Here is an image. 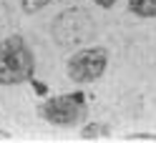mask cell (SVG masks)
Wrapping results in <instances>:
<instances>
[{
    "label": "cell",
    "instance_id": "cell-1",
    "mask_svg": "<svg viewBox=\"0 0 156 143\" xmlns=\"http://www.w3.org/2000/svg\"><path fill=\"white\" fill-rule=\"evenodd\" d=\"M96 33H98L96 20L86 8H66L51 23V35H53L55 45L66 48V50H76V48L91 45Z\"/></svg>",
    "mask_w": 156,
    "mask_h": 143
},
{
    "label": "cell",
    "instance_id": "cell-2",
    "mask_svg": "<svg viewBox=\"0 0 156 143\" xmlns=\"http://www.w3.org/2000/svg\"><path fill=\"white\" fill-rule=\"evenodd\" d=\"M35 73V55L23 35L0 38V85L28 83Z\"/></svg>",
    "mask_w": 156,
    "mask_h": 143
},
{
    "label": "cell",
    "instance_id": "cell-3",
    "mask_svg": "<svg viewBox=\"0 0 156 143\" xmlns=\"http://www.w3.org/2000/svg\"><path fill=\"white\" fill-rule=\"evenodd\" d=\"M38 116L43 121L53 123V126H76V123H83L88 118V100H86L83 90H71L63 95H53V98H45L41 106H38Z\"/></svg>",
    "mask_w": 156,
    "mask_h": 143
},
{
    "label": "cell",
    "instance_id": "cell-4",
    "mask_svg": "<svg viewBox=\"0 0 156 143\" xmlns=\"http://www.w3.org/2000/svg\"><path fill=\"white\" fill-rule=\"evenodd\" d=\"M108 68V50L101 45H83L76 48L73 55L66 60V73L68 78L78 85H88L98 80Z\"/></svg>",
    "mask_w": 156,
    "mask_h": 143
},
{
    "label": "cell",
    "instance_id": "cell-5",
    "mask_svg": "<svg viewBox=\"0 0 156 143\" xmlns=\"http://www.w3.org/2000/svg\"><path fill=\"white\" fill-rule=\"evenodd\" d=\"M126 8L136 18H144V20L156 18V0H126Z\"/></svg>",
    "mask_w": 156,
    "mask_h": 143
},
{
    "label": "cell",
    "instance_id": "cell-6",
    "mask_svg": "<svg viewBox=\"0 0 156 143\" xmlns=\"http://www.w3.org/2000/svg\"><path fill=\"white\" fill-rule=\"evenodd\" d=\"M111 136V131L106 123H98V121H91V123H86V126L81 128V138L86 141H91V138H108Z\"/></svg>",
    "mask_w": 156,
    "mask_h": 143
},
{
    "label": "cell",
    "instance_id": "cell-7",
    "mask_svg": "<svg viewBox=\"0 0 156 143\" xmlns=\"http://www.w3.org/2000/svg\"><path fill=\"white\" fill-rule=\"evenodd\" d=\"M53 0H20V8H23V13L25 15H33L38 10H43L45 5H51Z\"/></svg>",
    "mask_w": 156,
    "mask_h": 143
},
{
    "label": "cell",
    "instance_id": "cell-8",
    "mask_svg": "<svg viewBox=\"0 0 156 143\" xmlns=\"http://www.w3.org/2000/svg\"><path fill=\"white\" fill-rule=\"evenodd\" d=\"M126 141H156V133H131Z\"/></svg>",
    "mask_w": 156,
    "mask_h": 143
},
{
    "label": "cell",
    "instance_id": "cell-9",
    "mask_svg": "<svg viewBox=\"0 0 156 143\" xmlns=\"http://www.w3.org/2000/svg\"><path fill=\"white\" fill-rule=\"evenodd\" d=\"M93 5H98V8H106V10H111V8L116 5V0H91Z\"/></svg>",
    "mask_w": 156,
    "mask_h": 143
},
{
    "label": "cell",
    "instance_id": "cell-10",
    "mask_svg": "<svg viewBox=\"0 0 156 143\" xmlns=\"http://www.w3.org/2000/svg\"><path fill=\"white\" fill-rule=\"evenodd\" d=\"M0 138H10V133H8V131H3V128H0Z\"/></svg>",
    "mask_w": 156,
    "mask_h": 143
}]
</instances>
